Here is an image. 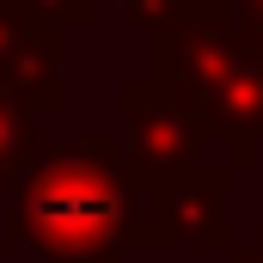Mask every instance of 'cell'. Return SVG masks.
<instances>
[{
  "label": "cell",
  "mask_w": 263,
  "mask_h": 263,
  "mask_svg": "<svg viewBox=\"0 0 263 263\" xmlns=\"http://www.w3.org/2000/svg\"><path fill=\"white\" fill-rule=\"evenodd\" d=\"M123 6H129V18L141 25V31H159V25H165L184 0H123Z\"/></svg>",
  "instance_id": "ba28073f"
},
{
  "label": "cell",
  "mask_w": 263,
  "mask_h": 263,
  "mask_svg": "<svg viewBox=\"0 0 263 263\" xmlns=\"http://www.w3.org/2000/svg\"><path fill=\"white\" fill-rule=\"evenodd\" d=\"M184 110H196L214 141L233 147L245 165L263 147V31L239 18V6L184 0L153 31V73Z\"/></svg>",
  "instance_id": "7a4b0ae2"
},
{
  "label": "cell",
  "mask_w": 263,
  "mask_h": 263,
  "mask_svg": "<svg viewBox=\"0 0 263 263\" xmlns=\"http://www.w3.org/2000/svg\"><path fill=\"white\" fill-rule=\"evenodd\" d=\"M227 263H263V239H257V251H233Z\"/></svg>",
  "instance_id": "30bf717a"
},
{
  "label": "cell",
  "mask_w": 263,
  "mask_h": 263,
  "mask_svg": "<svg viewBox=\"0 0 263 263\" xmlns=\"http://www.w3.org/2000/svg\"><path fill=\"white\" fill-rule=\"evenodd\" d=\"M37 165V110L0 86V184H18Z\"/></svg>",
  "instance_id": "8992f818"
},
{
  "label": "cell",
  "mask_w": 263,
  "mask_h": 263,
  "mask_svg": "<svg viewBox=\"0 0 263 263\" xmlns=\"http://www.w3.org/2000/svg\"><path fill=\"white\" fill-rule=\"evenodd\" d=\"M123 110H129V165L141 178H153L159 190L184 184L208 172L202 153H208V123L196 110H184L172 92H159L153 80H129L123 86Z\"/></svg>",
  "instance_id": "3957f363"
},
{
  "label": "cell",
  "mask_w": 263,
  "mask_h": 263,
  "mask_svg": "<svg viewBox=\"0 0 263 263\" xmlns=\"http://www.w3.org/2000/svg\"><path fill=\"white\" fill-rule=\"evenodd\" d=\"M0 86L31 110L62 104V25L37 18L25 0H0Z\"/></svg>",
  "instance_id": "277c9868"
},
{
  "label": "cell",
  "mask_w": 263,
  "mask_h": 263,
  "mask_svg": "<svg viewBox=\"0 0 263 263\" xmlns=\"http://www.w3.org/2000/svg\"><path fill=\"white\" fill-rule=\"evenodd\" d=\"M172 196V220H178V239H190L202 251H227V190H220V172L208 165L196 178H184V184H172L165 190Z\"/></svg>",
  "instance_id": "5b68a950"
},
{
  "label": "cell",
  "mask_w": 263,
  "mask_h": 263,
  "mask_svg": "<svg viewBox=\"0 0 263 263\" xmlns=\"http://www.w3.org/2000/svg\"><path fill=\"white\" fill-rule=\"evenodd\" d=\"M233 6H239V18H245L251 31H263V0H233Z\"/></svg>",
  "instance_id": "9c48e42d"
},
{
  "label": "cell",
  "mask_w": 263,
  "mask_h": 263,
  "mask_svg": "<svg viewBox=\"0 0 263 263\" xmlns=\"http://www.w3.org/2000/svg\"><path fill=\"white\" fill-rule=\"evenodd\" d=\"M25 6H31V12H37V18H49V25H86V18H92V0H25Z\"/></svg>",
  "instance_id": "52a82bcc"
},
{
  "label": "cell",
  "mask_w": 263,
  "mask_h": 263,
  "mask_svg": "<svg viewBox=\"0 0 263 263\" xmlns=\"http://www.w3.org/2000/svg\"><path fill=\"white\" fill-rule=\"evenodd\" d=\"M6 239L25 263H123L135 245V165L110 135H67L37 147L12 184Z\"/></svg>",
  "instance_id": "6da1fadb"
}]
</instances>
